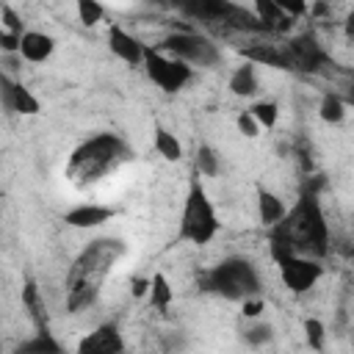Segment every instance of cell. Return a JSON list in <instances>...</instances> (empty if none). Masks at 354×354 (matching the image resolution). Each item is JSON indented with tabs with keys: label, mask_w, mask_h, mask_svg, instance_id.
Instances as JSON below:
<instances>
[{
	"label": "cell",
	"mask_w": 354,
	"mask_h": 354,
	"mask_svg": "<svg viewBox=\"0 0 354 354\" xmlns=\"http://www.w3.org/2000/svg\"><path fill=\"white\" fill-rule=\"evenodd\" d=\"M304 340H307V346H310L313 351H321L324 343H326V326H324V321L307 318V321H304Z\"/></svg>",
	"instance_id": "obj_27"
},
{
	"label": "cell",
	"mask_w": 354,
	"mask_h": 354,
	"mask_svg": "<svg viewBox=\"0 0 354 354\" xmlns=\"http://www.w3.org/2000/svg\"><path fill=\"white\" fill-rule=\"evenodd\" d=\"M75 354H124V337H122L119 326L100 324L97 329L86 332L77 340Z\"/></svg>",
	"instance_id": "obj_11"
},
{
	"label": "cell",
	"mask_w": 354,
	"mask_h": 354,
	"mask_svg": "<svg viewBox=\"0 0 354 354\" xmlns=\"http://www.w3.org/2000/svg\"><path fill=\"white\" fill-rule=\"evenodd\" d=\"M199 288L230 301H243L260 296V274L246 257H224L199 277Z\"/></svg>",
	"instance_id": "obj_4"
},
{
	"label": "cell",
	"mask_w": 354,
	"mask_h": 354,
	"mask_svg": "<svg viewBox=\"0 0 354 354\" xmlns=\"http://www.w3.org/2000/svg\"><path fill=\"white\" fill-rule=\"evenodd\" d=\"M127 160H133L130 144L116 133H97L77 144L72 155L66 158V180L77 188H88L116 169H122Z\"/></svg>",
	"instance_id": "obj_3"
},
{
	"label": "cell",
	"mask_w": 354,
	"mask_h": 354,
	"mask_svg": "<svg viewBox=\"0 0 354 354\" xmlns=\"http://www.w3.org/2000/svg\"><path fill=\"white\" fill-rule=\"evenodd\" d=\"M22 304H25L28 315L33 318V324L39 329H47V307H44V296H41V288L36 285V279H25V285H22Z\"/></svg>",
	"instance_id": "obj_17"
},
{
	"label": "cell",
	"mask_w": 354,
	"mask_h": 354,
	"mask_svg": "<svg viewBox=\"0 0 354 354\" xmlns=\"http://www.w3.org/2000/svg\"><path fill=\"white\" fill-rule=\"evenodd\" d=\"M158 50L188 66H216L221 61L218 44L196 30H171L169 36H163Z\"/></svg>",
	"instance_id": "obj_6"
},
{
	"label": "cell",
	"mask_w": 354,
	"mask_h": 354,
	"mask_svg": "<svg viewBox=\"0 0 354 354\" xmlns=\"http://www.w3.org/2000/svg\"><path fill=\"white\" fill-rule=\"evenodd\" d=\"M271 337H274V329H271V324H266V321H254L252 326L243 329V340H246L252 348L266 346Z\"/></svg>",
	"instance_id": "obj_26"
},
{
	"label": "cell",
	"mask_w": 354,
	"mask_h": 354,
	"mask_svg": "<svg viewBox=\"0 0 354 354\" xmlns=\"http://www.w3.org/2000/svg\"><path fill=\"white\" fill-rule=\"evenodd\" d=\"M108 47H111V53H113L119 61H124L127 66H141V64H144V50H147V44H144L138 36H133L130 30H124L122 25H111V28H108Z\"/></svg>",
	"instance_id": "obj_12"
},
{
	"label": "cell",
	"mask_w": 354,
	"mask_h": 354,
	"mask_svg": "<svg viewBox=\"0 0 354 354\" xmlns=\"http://www.w3.org/2000/svg\"><path fill=\"white\" fill-rule=\"evenodd\" d=\"M147 296H149V304L155 310H169L171 307V299H174V290L169 285V279L163 274H155L149 279V288H147Z\"/></svg>",
	"instance_id": "obj_22"
},
{
	"label": "cell",
	"mask_w": 354,
	"mask_h": 354,
	"mask_svg": "<svg viewBox=\"0 0 354 354\" xmlns=\"http://www.w3.org/2000/svg\"><path fill=\"white\" fill-rule=\"evenodd\" d=\"M235 127H238V133H241V136H246V138L260 136V127H257V122L252 119V113H249V111H241V113L235 116Z\"/></svg>",
	"instance_id": "obj_29"
},
{
	"label": "cell",
	"mask_w": 354,
	"mask_h": 354,
	"mask_svg": "<svg viewBox=\"0 0 354 354\" xmlns=\"http://www.w3.org/2000/svg\"><path fill=\"white\" fill-rule=\"evenodd\" d=\"M147 288H149V279H136V282H133V293H136V296H144Z\"/></svg>",
	"instance_id": "obj_33"
},
{
	"label": "cell",
	"mask_w": 354,
	"mask_h": 354,
	"mask_svg": "<svg viewBox=\"0 0 354 354\" xmlns=\"http://www.w3.org/2000/svg\"><path fill=\"white\" fill-rule=\"evenodd\" d=\"M0 50L3 53H17L19 50V36H14V33L0 28Z\"/></svg>",
	"instance_id": "obj_31"
},
{
	"label": "cell",
	"mask_w": 354,
	"mask_h": 354,
	"mask_svg": "<svg viewBox=\"0 0 354 354\" xmlns=\"http://www.w3.org/2000/svg\"><path fill=\"white\" fill-rule=\"evenodd\" d=\"M141 66H144L147 77L155 86H160L166 94H177V91H183L194 80V66H188V64L160 53L158 47H147L144 50V64Z\"/></svg>",
	"instance_id": "obj_7"
},
{
	"label": "cell",
	"mask_w": 354,
	"mask_h": 354,
	"mask_svg": "<svg viewBox=\"0 0 354 354\" xmlns=\"http://www.w3.org/2000/svg\"><path fill=\"white\" fill-rule=\"evenodd\" d=\"M230 91L235 94V97H243V100H249V97H254L257 94V88H260V83H257V72H254V66L252 64H241V66H235L232 69V75H230Z\"/></svg>",
	"instance_id": "obj_18"
},
{
	"label": "cell",
	"mask_w": 354,
	"mask_h": 354,
	"mask_svg": "<svg viewBox=\"0 0 354 354\" xmlns=\"http://www.w3.org/2000/svg\"><path fill=\"white\" fill-rule=\"evenodd\" d=\"M55 53V39L44 30H25L19 36V50L17 55L25 58L28 64H44Z\"/></svg>",
	"instance_id": "obj_15"
},
{
	"label": "cell",
	"mask_w": 354,
	"mask_h": 354,
	"mask_svg": "<svg viewBox=\"0 0 354 354\" xmlns=\"http://www.w3.org/2000/svg\"><path fill=\"white\" fill-rule=\"evenodd\" d=\"M0 105L19 116H36L41 111L39 97L28 86H22L17 77H8V75H0Z\"/></svg>",
	"instance_id": "obj_10"
},
{
	"label": "cell",
	"mask_w": 354,
	"mask_h": 354,
	"mask_svg": "<svg viewBox=\"0 0 354 354\" xmlns=\"http://www.w3.org/2000/svg\"><path fill=\"white\" fill-rule=\"evenodd\" d=\"M75 11H77V19L83 25H97V22L105 19V6L97 3V0H77Z\"/></svg>",
	"instance_id": "obj_25"
},
{
	"label": "cell",
	"mask_w": 354,
	"mask_h": 354,
	"mask_svg": "<svg viewBox=\"0 0 354 354\" xmlns=\"http://www.w3.org/2000/svg\"><path fill=\"white\" fill-rule=\"evenodd\" d=\"M194 166H196V171L202 177H216L221 171V160H218V155H216V149L210 144H199V149L194 155Z\"/></svg>",
	"instance_id": "obj_24"
},
{
	"label": "cell",
	"mask_w": 354,
	"mask_h": 354,
	"mask_svg": "<svg viewBox=\"0 0 354 354\" xmlns=\"http://www.w3.org/2000/svg\"><path fill=\"white\" fill-rule=\"evenodd\" d=\"M0 354H3V348H0Z\"/></svg>",
	"instance_id": "obj_34"
},
{
	"label": "cell",
	"mask_w": 354,
	"mask_h": 354,
	"mask_svg": "<svg viewBox=\"0 0 354 354\" xmlns=\"http://www.w3.org/2000/svg\"><path fill=\"white\" fill-rule=\"evenodd\" d=\"M268 246H271V257H279V254H301L313 260L326 257L329 221L324 216V207L315 191L304 188L296 196L285 218L268 230Z\"/></svg>",
	"instance_id": "obj_1"
},
{
	"label": "cell",
	"mask_w": 354,
	"mask_h": 354,
	"mask_svg": "<svg viewBox=\"0 0 354 354\" xmlns=\"http://www.w3.org/2000/svg\"><path fill=\"white\" fill-rule=\"evenodd\" d=\"M249 113H252V119L257 122V127L263 130H274L277 127V122H279V105L274 102V100H257L252 108H246Z\"/></svg>",
	"instance_id": "obj_23"
},
{
	"label": "cell",
	"mask_w": 354,
	"mask_h": 354,
	"mask_svg": "<svg viewBox=\"0 0 354 354\" xmlns=\"http://www.w3.org/2000/svg\"><path fill=\"white\" fill-rule=\"evenodd\" d=\"M17 354H66V351H64L61 340H58L50 329H39L33 337H28V340L17 348Z\"/></svg>",
	"instance_id": "obj_19"
},
{
	"label": "cell",
	"mask_w": 354,
	"mask_h": 354,
	"mask_svg": "<svg viewBox=\"0 0 354 354\" xmlns=\"http://www.w3.org/2000/svg\"><path fill=\"white\" fill-rule=\"evenodd\" d=\"M152 144H155V152H158L163 160H169V163L183 160V144H180V138H177L171 130H166V127H155Z\"/></svg>",
	"instance_id": "obj_20"
},
{
	"label": "cell",
	"mask_w": 354,
	"mask_h": 354,
	"mask_svg": "<svg viewBox=\"0 0 354 354\" xmlns=\"http://www.w3.org/2000/svg\"><path fill=\"white\" fill-rule=\"evenodd\" d=\"M221 221L216 216V205L207 196L205 185L199 180H191L185 202H183V213H180V227H177V241L183 243H194V246H205L216 238Z\"/></svg>",
	"instance_id": "obj_5"
},
{
	"label": "cell",
	"mask_w": 354,
	"mask_h": 354,
	"mask_svg": "<svg viewBox=\"0 0 354 354\" xmlns=\"http://www.w3.org/2000/svg\"><path fill=\"white\" fill-rule=\"evenodd\" d=\"M0 28L8 30V33H14V36H22V33H25V28H22V17H19L11 6H3V8H0Z\"/></svg>",
	"instance_id": "obj_28"
},
{
	"label": "cell",
	"mask_w": 354,
	"mask_h": 354,
	"mask_svg": "<svg viewBox=\"0 0 354 354\" xmlns=\"http://www.w3.org/2000/svg\"><path fill=\"white\" fill-rule=\"evenodd\" d=\"M346 111H348V105H346V100H343L340 94L326 91V94L321 97V105H318L321 122H326V124H340V122L346 119Z\"/></svg>",
	"instance_id": "obj_21"
},
{
	"label": "cell",
	"mask_w": 354,
	"mask_h": 354,
	"mask_svg": "<svg viewBox=\"0 0 354 354\" xmlns=\"http://www.w3.org/2000/svg\"><path fill=\"white\" fill-rule=\"evenodd\" d=\"M274 263H277V268H279V279H282V285H285L290 293H296V296L313 290V288L318 285V279L324 277V266H321V260H313V257H301V254H279V257H274Z\"/></svg>",
	"instance_id": "obj_8"
},
{
	"label": "cell",
	"mask_w": 354,
	"mask_h": 354,
	"mask_svg": "<svg viewBox=\"0 0 354 354\" xmlns=\"http://www.w3.org/2000/svg\"><path fill=\"white\" fill-rule=\"evenodd\" d=\"M246 64L252 66H277V69H290V55H288V47L285 44H277V41H257V44H249L241 50Z\"/></svg>",
	"instance_id": "obj_13"
},
{
	"label": "cell",
	"mask_w": 354,
	"mask_h": 354,
	"mask_svg": "<svg viewBox=\"0 0 354 354\" xmlns=\"http://www.w3.org/2000/svg\"><path fill=\"white\" fill-rule=\"evenodd\" d=\"M113 216H116V210H113V207H108V205L80 202V205H75L72 210H66V213H64V221H66L69 227H75V230H94V227H100V224L111 221Z\"/></svg>",
	"instance_id": "obj_14"
},
{
	"label": "cell",
	"mask_w": 354,
	"mask_h": 354,
	"mask_svg": "<svg viewBox=\"0 0 354 354\" xmlns=\"http://www.w3.org/2000/svg\"><path fill=\"white\" fill-rule=\"evenodd\" d=\"M124 252L127 243L119 238H94L88 246L80 249L64 279L66 313H83L97 304L108 274L124 257Z\"/></svg>",
	"instance_id": "obj_2"
},
{
	"label": "cell",
	"mask_w": 354,
	"mask_h": 354,
	"mask_svg": "<svg viewBox=\"0 0 354 354\" xmlns=\"http://www.w3.org/2000/svg\"><path fill=\"white\" fill-rule=\"evenodd\" d=\"M285 213H288V205H285L274 191L257 188V218H260V224H263L266 230L277 227V224L285 218Z\"/></svg>",
	"instance_id": "obj_16"
},
{
	"label": "cell",
	"mask_w": 354,
	"mask_h": 354,
	"mask_svg": "<svg viewBox=\"0 0 354 354\" xmlns=\"http://www.w3.org/2000/svg\"><path fill=\"white\" fill-rule=\"evenodd\" d=\"M288 47V55H290V66L293 72H307V75H315V72H324L326 66H335L329 53L324 50V44L318 41L315 33L304 30V33H296L285 41Z\"/></svg>",
	"instance_id": "obj_9"
},
{
	"label": "cell",
	"mask_w": 354,
	"mask_h": 354,
	"mask_svg": "<svg viewBox=\"0 0 354 354\" xmlns=\"http://www.w3.org/2000/svg\"><path fill=\"white\" fill-rule=\"evenodd\" d=\"M263 310H266V301L260 299V296H252V299H243L241 301V313H243V318H260L263 315Z\"/></svg>",
	"instance_id": "obj_30"
},
{
	"label": "cell",
	"mask_w": 354,
	"mask_h": 354,
	"mask_svg": "<svg viewBox=\"0 0 354 354\" xmlns=\"http://www.w3.org/2000/svg\"><path fill=\"white\" fill-rule=\"evenodd\" d=\"M307 14L313 19H326V17H332V6L329 3H307Z\"/></svg>",
	"instance_id": "obj_32"
}]
</instances>
